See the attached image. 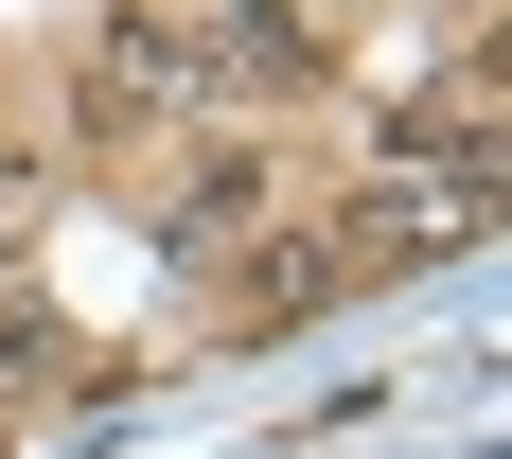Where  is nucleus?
Wrapping results in <instances>:
<instances>
[{"label": "nucleus", "instance_id": "obj_1", "mask_svg": "<svg viewBox=\"0 0 512 459\" xmlns=\"http://www.w3.org/2000/svg\"><path fill=\"white\" fill-rule=\"evenodd\" d=\"M354 230H371L354 265H442V248L495 230V177H477V159H389V177L354 195Z\"/></svg>", "mask_w": 512, "mask_h": 459}, {"label": "nucleus", "instance_id": "obj_2", "mask_svg": "<svg viewBox=\"0 0 512 459\" xmlns=\"http://www.w3.org/2000/svg\"><path fill=\"white\" fill-rule=\"evenodd\" d=\"M195 106H212L195 36H142V18H124V36L89 53V142H142V124H195Z\"/></svg>", "mask_w": 512, "mask_h": 459}, {"label": "nucleus", "instance_id": "obj_3", "mask_svg": "<svg viewBox=\"0 0 512 459\" xmlns=\"http://www.w3.org/2000/svg\"><path fill=\"white\" fill-rule=\"evenodd\" d=\"M389 159H477V177H495V71L407 89V106H389Z\"/></svg>", "mask_w": 512, "mask_h": 459}, {"label": "nucleus", "instance_id": "obj_4", "mask_svg": "<svg viewBox=\"0 0 512 459\" xmlns=\"http://www.w3.org/2000/svg\"><path fill=\"white\" fill-rule=\"evenodd\" d=\"M248 212H265V159H195V195L159 212V248H177V265H212L230 230H248Z\"/></svg>", "mask_w": 512, "mask_h": 459}, {"label": "nucleus", "instance_id": "obj_5", "mask_svg": "<svg viewBox=\"0 0 512 459\" xmlns=\"http://www.w3.org/2000/svg\"><path fill=\"white\" fill-rule=\"evenodd\" d=\"M336 283H354L336 248H265V265H248V318H301V301H336Z\"/></svg>", "mask_w": 512, "mask_h": 459}]
</instances>
